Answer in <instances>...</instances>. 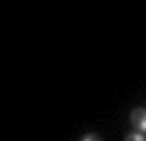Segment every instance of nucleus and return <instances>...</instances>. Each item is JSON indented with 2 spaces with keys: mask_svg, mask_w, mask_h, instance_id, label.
Returning a JSON list of instances; mask_svg holds the SVG:
<instances>
[{
  "mask_svg": "<svg viewBox=\"0 0 146 141\" xmlns=\"http://www.w3.org/2000/svg\"><path fill=\"white\" fill-rule=\"evenodd\" d=\"M125 141H146V137L142 133H129V135L125 137Z\"/></svg>",
  "mask_w": 146,
  "mask_h": 141,
  "instance_id": "f03ea898",
  "label": "nucleus"
},
{
  "mask_svg": "<svg viewBox=\"0 0 146 141\" xmlns=\"http://www.w3.org/2000/svg\"><path fill=\"white\" fill-rule=\"evenodd\" d=\"M131 124H133L138 131L146 133V110L144 108H135V110L131 112Z\"/></svg>",
  "mask_w": 146,
  "mask_h": 141,
  "instance_id": "f257e3e1",
  "label": "nucleus"
},
{
  "mask_svg": "<svg viewBox=\"0 0 146 141\" xmlns=\"http://www.w3.org/2000/svg\"><path fill=\"white\" fill-rule=\"evenodd\" d=\"M82 141H103V139H101L98 133H86V135L82 137Z\"/></svg>",
  "mask_w": 146,
  "mask_h": 141,
  "instance_id": "7ed1b4c3",
  "label": "nucleus"
}]
</instances>
